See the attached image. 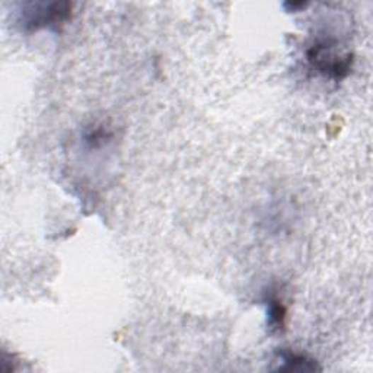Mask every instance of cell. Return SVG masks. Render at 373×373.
<instances>
[{"label": "cell", "mask_w": 373, "mask_h": 373, "mask_svg": "<svg viewBox=\"0 0 373 373\" xmlns=\"http://www.w3.org/2000/svg\"><path fill=\"white\" fill-rule=\"evenodd\" d=\"M70 16V6L67 4H53L42 6L41 11H31L23 15V25L30 30H38L48 25H57L64 22Z\"/></svg>", "instance_id": "cell-2"}, {"label": "cell", "mask_w": 373, "mask_h": 373, "mask_svg": "<svg viewBox=\"0 0 373 373\" xmlns=\"http://www.w3.org/2000/svg\"><path fill=\"white\" fill-rule=\"evenodd\" d=\"M308 62L326 76L343 79L352 69L353 57L350 54H338L335 47L328 41H319L308 50Z\"/></svg>", "instance_id": "cell-1"}, {"label": "cell", "mask_w": 373, "mask_h": 373, "mask_svg": "<svg viewBox=\"0 0 373 373\" xmlns=\"http://www.w3.org/2000/svg\"><path fill=\"white\" fill-rule=\"evenodd\" d=\"M268 322L272 328H280L285 326V316H286V309L283 308L282 302L277 297H270L268 302Z\"/></svg>", "instance_id": "cell-3"}, {"label": "cell", "mask_w": 373, "mask_h": 373, "mask_svg": "<svg viewBox=\"0 0 373 373\" xmlns=\"http://www.w3.org/2000/svg\"><path fill=\"white\" fill-rule=\"evenodd\" d=\"M283 362L285 366L282 369L286 370H315L316 365L306 359L305 356H299V355H285L283 356Z\"/></svg>", "instance_id": "cell-4"}]
</instances>
